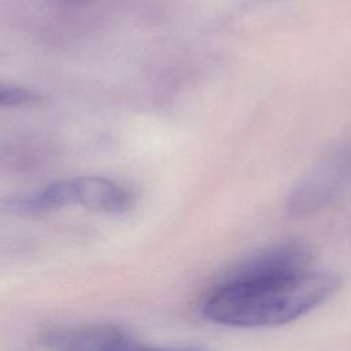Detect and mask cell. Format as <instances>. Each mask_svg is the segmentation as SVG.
<instances>
[{
    "label": "cell",
    "mask_w": 351,
    "mask_h": 351,
    "mask_svg": "<svg viewBox=\"0 0 351 351\" xmlns=\"http://www.w3.org/2000/svg\"><path fill=\"white\" fill-rule=\"evenodd\" d=\"M340 285L339 276L311 269L276 278L221 281L206 296L202 314L234 328L284 325L324 304Z\"/></svg>",
    "instance_id": "obj_1"
},
{
    "label": "cell",
    "mask_w": 351,
    "mask_h": 351,
    "mask_svg": "<svg viewBox=\"0 0 351 351\" xmlns=\"http://www.w3.org/2000/svg\"><path fill=\"white\" fill-rule=\"evenodd\" d=\"M351 185V136L330 148L296 181L287 199L292 218H304L336 202Z\"/></svg>",
    "instance_id": "obj_2"
},
{
    "label": "cell",
    "mask_w": 351,
    "mask_h": 351,
    "mask_svg": "<svg viewBox=\"0 0 351 351\" xmlns=\"http://www.w3.org/2000/svg\"><path fill=\"white\" fill-rule=\"evenodd\" d=\"M310 250L298 241H280L263 247L237 263L222 281L276 278L310 270Z\"/></svg>",
    "instance_id": "obj_3"
},
{
    "label": "cell",
    "mask_w": 351,
    "mask_h": 351,
    "mask_svg": "<svg viewBox=\"0 0 351 351\" xmlns=\"http://www.w3.org/2000/svg\"><path fill=\"white\" fill-rule=\"evenodd\" d=\"M40 343L47 351H129L140 341L110 324H77L45 330Z\"/></svg>",
    "instance_id": "obj_4"
},
{
    "label": "cell",
    "mask_w": 351,
    "mask_h": 351,
    "mask_svg": "<svg viewBox=\"0 0 351 351\" xmlns=\"http://www.w3.org/2000/svg\"><path fill=\"white\" fill-rule=\"evenodd\" d=\"M71 182L74 206L107 214H121L132 206L130 192L104 177L85 176L73 178Z\"/></svg>",
    "instance_id": "obj_5"
},
{
    "label": "cell",
    "mask_w": 351,
    "mask_h": 351,
    "mask_svg": "<svg viewBox=\"0 0 351 351\" xmlns=\"http://www.w3.org/2000/svg\"><path fill=\"white\" fill-rule=\"evenodd\" d=\"M36 101V96L25 89L15 85L0 82V107H15L32 104Z\"/></svg>",
    "instance_id": "obj_6"
},
{
    "label": "cell",
    "mask_w": 351,
    "mask_h": 351,
    "mask_svg": "<svg viewBox=\"0 0 351 351\" xmlns=\"http://www.w3.org/2000/svg\"><path fill=\"white\" fill-rule=\"evenodd\" d=\"M129 351H215L206 346H177V347H149L144 346L143 343H138Z\"/></svg>",
    "instance_id": "obj_7"
}]
</instances>
